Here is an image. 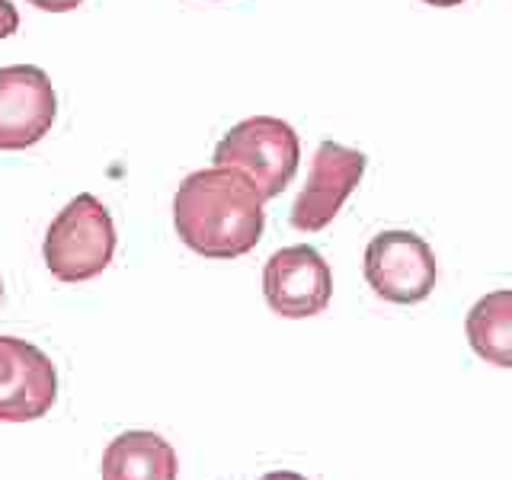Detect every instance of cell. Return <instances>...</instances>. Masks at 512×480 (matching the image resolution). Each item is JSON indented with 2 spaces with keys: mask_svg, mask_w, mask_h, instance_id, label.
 Returning <instances> with one entry per match:
<instances>
[{
  "mask_svg": "<svg viewBox=\"0 0 512 480\" xmlns=\"http://www.w3.org/2000/svg\"><path fill=\"white\" fill-rule=\"evenodd\" d=\"M423 4H429V7H458V4H464V0H423Z\"/></svg>",
  "mask_w": 512,
  "mask_h": 480,
  "instance_id": "5bb4252c",
  "label": "cell"
},
{
  "mask_svg": "<svg viewBox=\"0 0 512 480\" xmlns=\"http://www.w3.org/2000/svg\"><path fill=\"white\" fill-rule=\"evenodd\" d=\"M263 295L279 317H314L333 298V272L324 256L308 244L282 247L269 256L263 269Z\"/></svg>",
  "mask_w": 512,
  "mask_h": 480,
  "instance_id": "52a82bcc",
  "label": "cell"
},
{
  "mask_svg": "<svg viewBox=\"0 0 512 480\" xmlns=\"http://www.w3.org/2000/svg\"><path fill=\"white\" fill-rule=\"evenodd\" d=\"M58 372L39 346L0 336V420L32 423L55 407Z\"/></svg>",
  "mask_w": 512,
  "mask_h": 480,
  "instance_id": "ba28073f",
  "label": "cell"
},
{
  "mask_svg": "<svg viewBox=\"0 0 512 480\" xmlns=\"http://www.w3.org/2000/svg\"><path fill=\"white\" fill-rule=\"evenodd\" d=\"M29 4L45 13H68V10H77L84 0H29Z\"/></svg>",
  "mask_w": 512,
  "mask_h": 480,
  "instance_id": "7c38bea8",
  "label": "cell"
},
{
  "mask_svg": "<svg viewBox=\"0 0 512 480\" xmlns=\"http://www.w3.org/2000/svg\"><path fill=\"white\" fill-rule=\"evenodd\" d=\"M468 343L480 359L512 368V288H500L480 298L464 320Z\"/></svg>",
  "mask_w": 512,
  "mask_h": 480,
  "instance_id": "30bf717a",
  "label": "cell"
},
{
  "mask_svg": "<svg viewBox=\"0 0 512 480\" xmlns=\"http://www.w3.org/2000/svg\"><path fill=\"white\" fill-rule=\"evenodd\" d=\"M112 253H116V224L93 192H80L61 208L58 218L48 224L42 244L48 272L68 285L100 276L112 263Z\"/></svg>",
  "mask_w": 512,
  "mask_h": 480,
  "instance_id": "7a4b0ae2",
  "label": "cell"
},
{
  "mask_svg": "<svg viewBox=\"0 0 512 480\" xmlns=\"http://www.w3.org/2000/svg\"><path fill=\"white\" fill-rule=\"evenodd\" d=\"M103 480H176L180 461L173 445L148 429L122 432L103 452Z\"/></svg>",
  "mask_w": 512,
  "mask_h": 480,
  "instance_id": "9c48e42d",
  "label": "cell"
},
{
  "mask_svg": "<svg viewBox=\"0 0 512 480\" xmlns=\"http://www.w3.org/2000/svg\"><path fill=\"white\" fill-rule=\"evenodd\" d=\"M16 29H20V13L10 0H0V39H10Z\"/></svg>",
  "mask_w": 512,
  "mask_h": 480,
  "instance_id": "8fae6325",
  "label": "cell"
},
{
  "mask_svg": "<svg viewBox=\"0 0 512 480\" xmlns=\"http://www.w3.org/2000/svg\"><path fill=\"white\" fill-rule=\"evenodd\" d=\"M0 298H4V282H0Z\"/></svg>",
  "mask_w": 512,
  "mask_h": 480,
  "instance_id": "9a60e30c",
  "label": "cell"
},
{
  "mask_svg": "<svg viewBox=\"0 0 512 480\" xmlns=\"http://www.w3.org/2000/svg\"><path fill=\"white\" fill-rule=\"evenodd\" d=\"M58 116V96L36 64L0 68V151H26L39 144Z\"/></svg>",
  "mask_w": 512,
  "mask_h": 480,
  "instance_id": "8992f818",
  "label": "cell"
},
{
  "mask_svg": "<svg viewBox=\"0 0 512 480\" xmlns=\"http://www.w3.org/2000/svg\"><path fill=\"white\" fill-rule=\"evenodd\" d=\"M212 160L215 167H234L240 173H247L269 202L282 196L285 186L295 180L301 160V141L285 119L253 116L237 122L215 144Z\"/></svg>",
  "mask_w": 512,
  "mask_h": 480,
  "instance_id": "3957f363",
  "label": "cell"
},
{
  "mask_svg": "<svg viewBox=\"0 0 512 480\" xmlns=\"http://www.w3.org/2000/svg\"><path fill=\"white\" fill-rule=\"evenodd\" d=\"M260 480H308V477H301V474H295V471H272V474H266V477H260Z\"/></svg>",
  "mask_w": 512,
  "mask_h": 480,
  "instance_id": "4fadbf2b",
  "label": "cell"
},
{
  "mask_svg": "<svg viewBox=\"0 0 512 480\" xmlns=\"http://www.w3.org/2000/svg\"><path fill=\"white\" fill-rule=\"evenodd\" d=\"M365 282L391 304H416L432 295L439 279L436 253L413 231H381L365 247Z\"/></svg>",
  "mask_w": 512,
  "mask_h": 480,
  "instance_id": "277c9868",
  "label": "cell"
},
{
  "mask_svg": "<svg viewBox=\"0 0 512 480\" xmlns=\"http://www.w3.org/2000/svg\"><path fill=\"white\" fill-rule=\"evenodd\" d=\"M266 196L247 173L205 167L189 173L173 196V224L183 244L205 260H237L260 244Z\"/></svg>",
  "mask_w": 512,
  "mask_h": 480,
  "instance_id": "6da1fadb",
  "label": "cell"
},
{
  "mask_svg": "<svg viewBox=\"0 0 512 480\" xmlns=\"http://www.w3.org/2000/svg\"><path fill=\"white\" fill-rule=\"evenodd\" d=\"M368 160L362 151L346 148L340 141H320V148L314 154V164L308 173V183L298 192V199L292 205V228L301 234H317L340 215V208L346 199L356 192L362 183Z\"/></svg>",
  "mask_w": 512,
  "mask_h": 480,
  "instance_id": "5b68a950",
  "label": "cell"
}]
</instances>
